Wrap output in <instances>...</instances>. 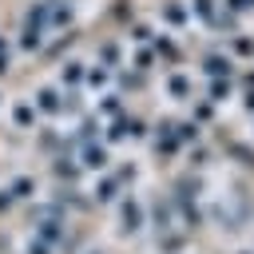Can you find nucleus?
Instances as JSON below:
<instances>
[{"label": "nucleus", "instance_id": "obj_1", "mask_svg": "<svg viewBox=\"0 0 254 254\" xmlns=\"http://www.w3.org/2000/svg\"><path fill=\"white\" fill-rule=\"evenodd\" d=\"M123 218H127V226L135 230V226H139V206H135V202H127V206H123Z\"/></svg>", "mask_w": 254, "mask_h": 254}, {"label": "nucleus", "instance_id": "obj_2", "mask_svg": "<svg viewBox=\"0 0 254 254\" xmlns=\"http://www.w3.org/2000/svg\"><path fill=\"white\" fill-rule=\"evenodd\" d=\"M103 163H107V155H103L99 147H91V151H87V167H103Z\"/></svg>", "mask_w": 254, "mask_h": 254}, {"label": "nucleus", "instance_id": "obj_3", "mask_svg": "<svg viewBox=\"0 0 254 254\" xmlns=\"http://www.w3.org/2000/svg\"><path fill=\"white\" fill-rule=\"evenodd\" d=\"M206 71H210V75H222V71H226V64H222V60H210V64H206Z\"/></svg>", "mask_w": 254, "mask_h": 254}, {"label": "nucleus", "instance_id": "obj_4", "mask_svg": "<svg viewBox=\"0 0 254 254\" xmlns=\"http://www.w3.org/2000/svg\"><path fill=\"white\" fill-rule=\"evenodd\" d=\"M40 103H44L48 111H56V95H52V91H44V95H40Z\"/></svg>", "mask_w": 254, "mask_h": 254}, {"label": "nucleus", "instance_id": "obj_5", "mask_svg": "<svg viewBox=\"0 0 254 254\" xmlns=\"http://www.w3.org/2000/svg\"><path fill=\"white\" fill-rule=\"evenodd\" d=\"M32 254H44V246H36V250H32Z\"/></svg>", "mask_w": 254, "mask_h": 254}]
</instances>
